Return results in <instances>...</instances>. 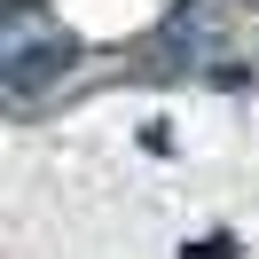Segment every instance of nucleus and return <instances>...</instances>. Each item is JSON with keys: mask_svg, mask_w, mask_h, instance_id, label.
I'll return each mask as SVG.
<instances>
[{"mask_svg": "<svg viewBox=\"0 0 259 259\" xmlns=\"http://www.w3.org/2000/svg\"><path fill=\"white\" fill-rule=\"evenodd\" d=\"M71 71V39H8V63H0V79H8V95H39L48 79H63Z\"/></svg>", "mask_w": 259, "mask_h": 259, "instance_id": "obj_1", "label": "nucleus"}]
</instances>
